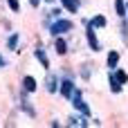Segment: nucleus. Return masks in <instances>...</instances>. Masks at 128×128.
<instances>
[{
  "label": "nucleus",
  "mask_w": 128,
  "mask_h": 128,
  "mask_svg": "<svg viewBox=\"0 0 128 128\" xmlns=\"http://www.w3.org/2000/svg\"><path fill=\"white\" fill-rule=\"evenodd\" d=\"M45 32L50 34V38H54V36H70V34L74 32V18H68V16L63 14L61 18H54V20L47 25Z\"/></svg>",
  "instance_id": "obj_1"
},
{
  "label": "nucleus",
  "mask_w": 128,
  "mask_h": 128,
  "mask_svg": "<svg viewBox=\"0 0 128 128\" xmlns=\"http://www.w3.org/2000/svg\"><path fill=\"white\" fill-rule=\"evenodd\" d=\"M81 25H83V38H86L88 50H90L92 54H99V52L104 50V45H101V38H99L97 29L90 25V20H88V18H81Z\"/></svg>",
  "instance_id": "obj_2"
},
{
  "label": "nucleus",
  "mask_w": 128,
  "mask_h": 128,
  "mask_svg": "<svg viewBox=\"0 0 128 128\" xmlns=\"http://www.w3.org/2000/svg\"><path fill=\"white\" fill-rule=\"evenodd\" d=\"M70 104H72V110H76V112H81V115H86V117H92V108H90V104L86 101V97H83V88H74L72 90V94H70V99H68Z\"/></svg>",
  "instance_id": "obj_3"
},
{
  "label": "nucleus",
  "mask_w": 128,
  "mask_h": 128,
  "mask_svg": "<svg viewBox=\"0 0 128 128\" xmlns=\"http://www.w3.org/2000/svg\"><path fill=\"white\" fill-rule=\"evenodd\" d=\"M18 110L25 115V117H29V119H36L38 117V110H36V106L32 104V94L29 92H25V90H20L18 88Z\"/></svg>",
  "instance_id": "obj_4"
},
{
  "label": "nucleus",
  "mask_w": 128,
  "mask_h": 128,
  "mask_svg": "<svg viewBox=\"0 0 128 128\" xmlns=\"http://www.w3.org/2000/svg\"><path fill=\"white\" fill-rule=\"evenodd\" d=\"M32 54H34L36 63H38L45 72H47V70H52V61H50V54H47V47H45V43H43V40H36V43H34Z\"/></svg>",
  "instance_id": "obj_5"
},
{
  "label": "nucleus",
  "mask_w": 128,
  "mask_h": 128,
  "mask_svg": "<svg viewBox=\"0 0 128 128\" xmlns=\"http://www.w3.org/2000/svg\"><path fill=\"white\" fill-rule=\"evenodd\" d=\"M52 50H54V54L56 56H68L70 52H72V45H70V38L68 36H54L52 38Z\"/></svg>",
  "instance_id": "obj_6"
},
{
  "label": "nucleus",
  "mask_w": 128,
  "mask_h": 128,
  "mask_svg": "<svg viewBox=\"0 0 128 128\" xmlns=\"http://www.w3.org/2000/svg\"><path fill=\"white\" fill-rule=\"evenodd\" d=\"M58 83H61L58 72L47 70V72H45V79H43V90H45L47 94H58Z\"/></svg>",
  "instance_id": "obj_7"
},
{
  "label": "nucleus",
  "mask_w": 128,
  "mask_h": 128,
  "mask_svg": "<svg viewBox=\"0 0 128 128\" xmlns=\"http://www.w3.org/2000/svg\"><path fill=\"white\" fill-rule=\"evenodd\" d=\"M63 126H68V128H90V117H86V115H81V112L74 110V112L65 119Z\"/></svg>",
  "instance_id": "obj_8"
},
{
  "label": "nucleus",
  "mask_w": 128,
  "mask_h": 128,
  "mask_svg": "<svg viewBox=\"0 0 128 128\" xmlns=\"http://www.w3.org/2000/svg\"><path fill=\"white\" fill-rule=\"evenodd\" d=\"M38 88H40V83H38V79H36V76L25 74V76L20 79V90H25V92H29V94H36V92H38Z\"/></svg>",
  "instance_id": "obj_9"
},
{
  "label": "nucleus",
  "mask_w": 128,
  "mask_h": 128,
  "mask_svg": "<svg viewBox=\"0 0 128 128\" xmlns=\"http://www.w3.org/2000/svg\"><path fill=\"white\" fill-rule=\"evenodd\" d=\"M20 43H22V36H20V32H9V36H7V40H4V47H7L9 52L18 54V47H20Z\"/></svg>",
  "instance_id": "obj_10"
},
{
  "label": "nucleus",
  "mask_w": 128,
  "mask_h": 128,
  "mask_svg": "<svg viewBox=\"0 0 128 128\" xmlns=\"http://www.w3.org/2000/svg\"><path fill=\"white\" fill-rule=\"evenodd\" d=\"M76 76H79L83 83H90V79L94 76V63H81L79 70H76Z\"/></svg>",
  "instance_id": "obj_11"
},
{
  "label": "nucleus",
  "mask_w": 128,
  "mask_h": 128,
  "mask_svg": "<svg viewBox=\"0 0 128 128\" xmlns=\"http://www.w3.org/2000/svg\"><path fill=\"white\" fill-rule=\"evenodd\" d=\"M61 7H63V11L65 14H70V16H74V14H79L81 11V7H83V0H56Z\"/></svg>",
  "instance_id": "obj_12"
},
{
  "label": "nucleus",
  "mask_w": 128,
  "mask_h": 128,
  "mask_svg": "<svg viewBox=\"0 0 128 128\" xmlns=\"http://www.w3.org/2000/svg\"><path fill=\"white\" fill-rule=\"evenodd\" d=\"M119 63H122V54L117 50H108V54H106V70L119 68Z\"/></svg>",
  "instance_id": "obj_13"
},
{
  "label": "nucleus",
  "mask_w": 128,
  "mask_h": 128,
  "mask_svg": "<svg viewBox=\"0 0 128 128\" xmlns=\"http://www.w3.org/2000/svg\"><path fill=\"white\" fill-rule=\"evenodd\" d=\"M108 90H110L112 94H122V92H124V86L117 81V76H115L112 70H108Z\"/></svg>",
  "instance_id": "obj_14"
},
{
  "label": "nucleus",
  "mask_w": 128,
  "mask_h": 128,
  "mask_svg": "<svg viewBox=\"0 0 128 128\" xmlns=\"http://www.w3.org/2000/svg\"><path fill=\"white\" fill-rule=\"evenodd\" d=\"M88 20H90V25H92L97 32H101V29H106V27H108V18H106L104 14H94V16H92V18H88Z\"/></svg>",
  "instance_id": "obj_15"
},
{
  "label": "nucleus",
  "mask_w": 128,
  "mask_h": 128,
  "mask_svg": "<svg viewBox=\"0 0 128 128\" xmlns=\"http://www.w3.org/2000/svg\"><path fill=\"white\" fill-rule=\"evenodd\" d=\"M119 38H122V43L128 47V20L126 18H119Z\"/></svg>",
  "instance_id": "obj_16"
},
{
  "label": "nucleus",
  "mask_w": 128,
  "mask_h": 128,
  "mask_svg": "<svg viewBox=\"0 0 128 128\" xmlns=\"http://www.w3.org/2000/svg\"><path fill=\"white\" fill-rule=\"evenodd\" d=\"M112 72H115V76H117V81H119V83H122V86L126 88V86H128V72L124 70V68H115Z\"/></svg>",
  "instance_id": "obj_17"
},
{
  "label": "nucleus",
  "mask_w": 128,
  "mask_h": 128,
  "mask_svg": "<svg viewBox=\"0 0 128 128\" xmlns=\"http://www.w3.org/2000/svg\"><path fill=\"white\" fill-rule=\"evenodd\" d=\"M115 14L117 18H126V0H115Z\"/></svg>",
  "instance_id": "obj_18"
},
{
  "label": "nucleus",
  "mask_w": 128,
  "mask_h": 128,
  "mask_svg": "<svg viewBox=\"0 0 128 128\" xmlns=\"http://www.w3.org/2000/svg\"><path fill=\"white\" fill-rule=\"evenodd\" d=\"M4 2H7V7H9L11 14H20V9H22L20 7V0H4Z\"/></svg>",
  "instance_id": "obj_19"
},
{
  "label": "nucleus",
  "mask_w": 128,
  "mask_h": 128,
  "mask_svg": "<svg viewBox=\"0 0 128 128\" xmlns=\"http://www.w3.org/2000/svg\"><path fill=\"white\" fill-rule=\"evenodd\" d=\"M4 68H9V58L0 52V70H4Z\"/></svg>",
  "instance_id": "obj_20"
},
{
  "label": "nucleus",
  "mask_w": 128,
  "mask_h": 128,
  "mask_svg": "<svg viewBox=\"0 0 128 128\" xmlns=\"http://www.w3.org/2000/svg\"><path fill=\"white\" fill-rule=\"evenodd\" d=\"M27 2H29L32 9H40V7H43V0H27Z\"/></svg>",
  "instance_id": "obj_21"
},
{
  "label": "nucleus",
  "mask_w": 128,
  "mask_h": 128,
  "mask_svg": "<svg viewBox=\"0 0 128 128\" xmlns=\"http://www.w3.org/2000/svg\"><path fill=\"white\" fill-rule=\"evenodd\" d=\"M90 126H104V122L99 117H90Z\"/></svg>",
  "instance_id": "obj_22"
},
{
  "label": "nucleus",
  "mask_w": 128,
  "mask_h": 128,
  "mask_svg": "<svg viewBox=\"0 0 128 128\" xmlns=\"http://www.w3.org/2000/svg\"><path fill=\"white\" fill-rule=\"evenodd\" d=\"M63 126V122H58V119H52L50 122V128H61Z\"/></svg>",
  "instance_id": "obj_23"
},
{
  "label": "nucleus",
  "mask_w": 128,
  "mask_h": 128,
  "mask_svg": "<svg viewBox=\"0 0 128 128\" xmlns=\"http://www.w3.org/2000/svg\"><path fill=\"white\" fill-rule=\"evenodd\" d=\"M56 0H43V4H54Z\"/></svg>",
  "instance_id": "obj_24"
},
{
  "label": "nucleus",
  "mask_w": 128,
  "mask_h": 128,
  "mask_svg": "<svg viewBox=\"0 0 128 128\" xmlns=\"http://www.w3.org/2000/svg\"><path fill=\"white\" fill-rule=\"evenodd\" d=\"M126 20H128V0H126Z\"/></svg>",
  "instance_id": "obj_25"
}]
</instances>
